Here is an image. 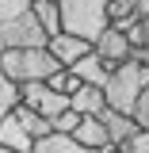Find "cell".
I'll list each match as a JSON object with an SVG mask.
<instances>
[{
  "mask_svg": "<svg viewBox=\"0 0 149 153\" xmlns=\"http://www.w3.org/2000/svg\"><path fill=\"white\" fill-rule=\"evenodd\" d=\"M31 16L38 19V27L46 31V38L61 35V4L57 0H35L31 4Z\"/></svg>",
  "mask_w": 149,
  "mask_h": 153,
  "instance_id": "7c38bea8",
  "label": "cell"
},
{
  "mask_svg": "<svg viewBox=\"0 0 149 153\" xmlns=\"http://www.w3.org/2000/svg\"><path fill=\"white\" fill-rule=\"evenodd\" d=\"M107 4L111 0H61V31L96 42L107 31Z\"/></svg>",
  "mask_w": 149,
  "mask_h": 153,
  "instance_id": "3957f363",
  "label": "cell"
},
{
  "mask_svg": "<svg viewBox=\"0 0 149 153\" xmlns=\"http://www.w3.org/2000/svg\"><path fill=\"white\" fill-rule=\"evenodd\" d=\"M0 153H8V149H4V146H0Z\"/></svg>",
  "mask_w": 149,
  "mask_h": 153,
  "instance_id": "7402d4cb",
  "label": "cell"
},
{
  "mask_svg": "<svg viewBox=\"0 0 149 153\" xmlns=\"http://www.w3.org/2000/svg\"><path fill=\"white\" fill-rule=\"evenodd\" d=\"M54 57L46 54V46H35V50H0V73L8 76L12 84H46V76L57 73Z\"/></svg>",
  "mask_w": 149,
  "mask_h": 153,
  "instance_id": "6da1fadb",
  "label": "cell"
},
{
  "mask_svg": "<svg viewBox=\"0 0 149 153\" xmlns=\"http://www.w3.org/2000/svg\"><path fill=\"white\" fill-rule=\"evenodd\" d=\"M92 54L115 69V65H126V61H134V46L126 42V35H122V31L107 27V31H103V35L92 42Z\"/></svg>",
  "mask_w": 149,
  "mask_h": 153,
  "instance_id": "5b68a950",
  "label": "cell"
},
{
  "mask_svg": "<svg viewBox=\"0 0 149 153\" xmlns=\"http://www.w3.org/2000/svg\"><path fill=\"white\" fill-rule=\"evenodd\" d=\"M69 73H73L80 84H88V88H103V84H107V76H111V65H107V61H99L96 54H84L76 65H69Z\"/></svg>",
  "mask_w": 149,
  "mask_h": 153,
  "instance_id": "ba28073f",
  "label": "cell"
},
{
  "mask_svg": "<svg viewBox=\"0 0 149 153\" xmlns=\"http://www.w3.org/2000/svg\"><path fill=\"white\" fill-rule=\"evenodd\" d=\"M23 12H27V0H0V27L12 23L16 16H23Z\"/></svg>",
  "mask_w": 149,
  "mask_h": 153,
  "instance_id": "44dd1931",
  "label": "cell"
},
{
  "mask_svg": "<svg viewBox=\"0 0 149 153\" xmlns=\"http://www.w3.org/2000/svg\"><path fill=\"white\" fill-rule=\"evenodd\" d=\"M0 146L8 153H31L35 149V138L19 126L16 115H4V119H0Z\"/></svg>",
  "mask_w": 149,
  "mask_h": 153,
  "instance_id": "30bf717a",
  "label": "cell"
},
{
  "mask_svg": "<svg viewBox=\"0 0 149 153\" xmlns=\"http://www.w3.org/2000/svg\"><path fill=\"white\" fill-rule=\"evenodd\" d=\"M130 119H134V126H138V130H149V84L142 88V96H138V103H134Z\"/></svg>",
  "mask_w": 149,
  "mask_h": 153,
  "instance_id": "ac0fdd59",
  "label": "cell"
},
{
  "mask_svg": "<svg viewBox=\"0 0 149 153\" xmlns=\"http://www.w3.org/2000/svg\"><path fill=\"white\" fill-rule=\"evenodd\" d=\"M99 123H103V130H107V142H111V146H122L130 134H138V126H134L130 115L107 111V107H103V115H99Z\"/></svg>",
  "mask_w": 149,
  "mask_h": 153,
  "instance_id": "8fae6325",
  "label": "cell"
},
{
  "mask_svg": "<svg viewBox=\"0 0 149 153\" xmlns=\"http://www.w3.org/2000/svg\"><path fill=\"white\" fill-rule=\"evenodd\" d=\"M35 46H46V31L38 27V19L31 16V4H27L23 16L0 27V50H35Z\"/></svg>",
  "mask_w": 149,
  "mask_h": 153,
  "instance_id": "277c9868",
  "label": "cell"
},
{
  "mask_svg": "<svg viewBox=\"0 0 149 153\" xmlns=\"http://www.w3.org/2000/svg\"><path fill=\"white\" fill-rule=\"evenodd\" d=\"M31 153H92L84 149V146H76L73 138H65V134H46V138H38L35 149Z\"/></svg>",
  "mask_w": 149,
  "mask_h": 153,
  "instance_id": "5bb4252c",
  "label": "cell"
},
{
  "mask_svg": "<svg viewBox=\"0 0 149 153\" xmlns=\"http://www.w3.org/2000/svg\"><path fill=\"white\" fill-rule=\"evenodd\" d=\"M76 123H80V115H76V111H61L54 123H50V130H54V134H65V138H69V134L76 130Z\"/></svg>",
  "mask_w": 149,
  "mask_h": 153,
  "instance_id": "ffe728a7",
  "label": "cell"
},
{
  "mask_svg": "<svg viewBox=\"0 0 149 153\" xmlns=\"http://www.w3.org/2000/svg\"><path fill=\"white\" fill-rule=\"evenodd\" d=\"M149 84V69L138 65V61H126V65H115L107 84H103V100H107V111H119V115H130L142 88Z\"/></svg>",
  "mask_w": 149,
  "mask_h": 153,
  "instance_id": "7a4b0ae2",
  "label": "cell"
},
{
  "mask_svg": "<svg viewBox=\"0 0 149 153\" xmlns=\"http://www.w3.org/2000/svg\"><path fill=\"white\" fill-rule=\"evenodd\" d=\"M111 153H115V149H111Z\"/></svg>",
  "mask_w": 149,
  "mask_h": 153,
  "instance_id": "cb8c5ba5",
  "label": "cell"
},
{
  "mask_svg": "<svg viewBox=\"0 0 149 153\" xmlns=\"http://www.w3.org/2000/svg\"><path fill=\"white\" fill-rule=\"evenodd\" d=\"M107 107V100H103V88H88V84H80L73 96H69V111H76L80 119H99Z\"/></svg>",
  "mask_w": 149,
  "mask_h": 153,
  "instance_id": "9c48e42d",
  "label": "cell"
},
{
  "mask_svg": "<svg viewBox=\"0 0 149 153\" xmlns=\"http://www.w3.org/2000/svg\"><path fill=\"white\" fill-rule=\"evenodd\" d=\"M12 115L19 119V126H23V130L31 134L35 142H38V138H46V134H54V130H50V123H46L42 115H35L31 107H23V103H16V107H12Z\"/></svg>",
  "mask_w": 149,
  "mask_h": 153,
  "instance_id": "4fadbf2b",
  "label": "cell"
},
{
  "mask_svg": "<svg viewBox=\"0 0 149 153\" xmlns=\"http://www.w3.org/2000/svg\"><path fill=\"white\" fill-rule=\"evenodd\" d=\"M115 153H149V130H138L130 134L122 146H115Z\"/></svg>",
  "mask_w": 149,
  "mask_h": 153,
  "instance_id": "d6986e66",
  "label": "cell"
},
{
  "mask_svg": "<svg viewBox=\"0 0 149 153\" xmlns=\"http://www.w3.org/2000/svg\"><path fill=\"white\" fill-rule=\"evenodd\" d=\"M122 35H126V42H130L134 50H149V16L145 19H134Z\"/></svg>",
  "mask_w": 149,
  "mask_h": 153,
  "instance_id": "2e32d148",
  "label": "cell"
},
{
  "mask_svg": "<svg viewBox=\"0 0 149 153\" xmlns=\"http://www.w3.org/2000/svg\"><path fill=\"white\" fill-rule=\"evenodd\" d=\"M57 4H61V0H57Z\"/></svg>",
  "mask_w": 149,
  "mask_h": 153,
  "instance_id": "603a6c76",
  "label": "cell"
},
{
  "mask_svg": "<svg viewBox=\"0 0 149 153\" xmlns=\"http://www.w3.org/2000/svg\"><path fill=\"white\" fill-rule=\"evenodd\" d=\"M46 54L54 57L61 69H69V65H76L84 54H92V42H84V38H76V35H54V38H46Z\"/></svg>",
  "mask_w": 149,
  "mask_h": 153,
  "instance_id": "8992f818",
  "label": "cell"
},
{
  "mask_svg": "<svg viewBox=\"0 0 149 153\" xmlns=\"http://www.w3.org/2000/svg\"><path fill=\"white\" fill-rule=\"evenodd\" d=\"M76 146H84V149H92V153H111L115 146L107 142V130H103V123L99 119H80L76 123V130L69 134Z\"/></svg>",
  "mask_w": 149,
  "mask_h": 153,
  "instance_id": "52a82bcc",
  "label": "cell"
},
{
  "mask_svg": "<svg viewBox=\"0 0 149 153\" xmlns=\"http://www.w3.org/2000/svg\"><path fill=\"white\" fill-rule=\"evenodd\" d=\"M16 103H19V88H16L4 73H0V119H4V115H12V107H16Z\"/></svg>",
  "mask_w": 149,
  "mask_h": 153,
  "instance_id": "e0dca14e",
  "label": "cell"
},
{
  "mask_svg": "<svg viewBox=\"0 0 149 153\" xmlns=\"http://www.w3.org/2000/svg\"><path fill=\"white\" fill-rule=\"evenodd\" d=\"M46 88H50V92H57V96H73L76 88H80V80H76L69 69H57V73L46 76Z\"/></svg>",
  "mask_w": 149,
  "mask_h": 153,
  "instance_id": "9a60e30c",
  "label": "cell"
}]
</instances>
